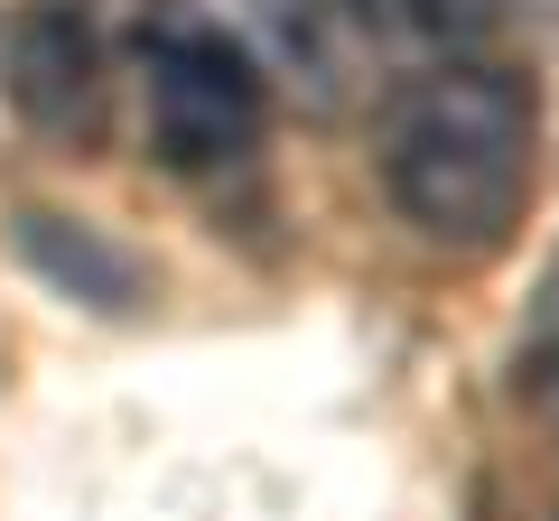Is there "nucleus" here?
I'll list each match as a JSON object with an SVG mask.
<instances>
[{"mask_svg": "<svg viewBox=\"0 0 559 521\" xmlns=\"http://www.w3.org/2000/svg\"><path fill=\"white\" fill-rule=\"evenodd\" d=\"M382 186L439 252H495L532 196V102L495 65H439L382 121Z\"/></svg>", "mask_w": 559, "mask_h": 521, "instance_id": "1", "label": "nucleus"}, {"mask_svg": "<svg viewBox=\"0 0 559 521\" xmlns=\"http://www.w3.org/2000/svg\"><path fill=\"white\" fill-rule=\"evenodd\" d=\"M150 141L168 168H234L261 141V75L224 28H159L150 38Z\"/></svg>", "mask_w": 559, "mask_h": 521, "instance_id": "2", "label": "nucleus"}, {"mask_svg": "<svg viewBox=\"0 0 559 521\" xmlns=\"http://www.w3.org/2000/svg\"><path fill=\"white\" fill-rule=\"evenodd\" d=\"M10 102L38 121L47 141H94L103 131V47L84 28V10L38 0L10 28Z\"/></svg>", "mask_w": 559, "mask_h": 521, "instance_id": "3", "label": "nucleus"}, {"mask_svg": "<svg viewBox=\"0 0 559 521\" xmlns=\"http://www.w3.org/2000/svg\"><path fill=\"white\" fill-rule=\"evenodd\" d=\"M20 252L38 260V270H47L57 289H75V299H94V307H121V299L140 289V270L112 252V242H94L84 223L66 233L57 215H28V223H20Z\"/></svg>", "mask_w": 559, "mask_h": 521, "instance_id": "4", "label": "nucleus"}, {"mask_svg": "<svg viewBox=\"0 0 559 521\" xmlns=\"http://www.w3.org/2000/svg\"><path fill=\"white\" fill-rule=\"evenodd\" d=\"M411 10V28H429L439 47H466V38H485V28L503 20V0H401Z\"/></svg>", "mask_w": 559, "mask_h": 521, "instance_id": "5", "label": "nucleus"}]
</instances>
